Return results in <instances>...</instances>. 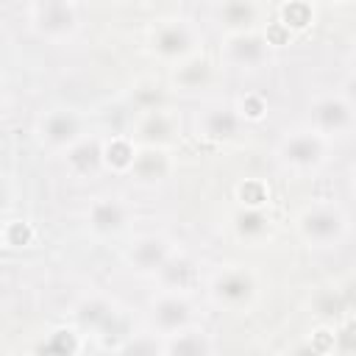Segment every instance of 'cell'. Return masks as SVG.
Masks as SVG:
<instances>
[{"instance_id":"obj_1","label":"cell","mask_w":356,"mask_h":356,"mask_svg":"<svg viewBox=\"0 0 356 356\" xmlns=\"http://www.w3.org/2000/svg\"><path fill=\"white\" fill-rule=\"evenodd\" d=\"M298 228H300V236L309 242V245H317V248H328V245H337L345 231H348V217L342 209L337 206H312L300 214L298 220Z\"/></svg>"},{"instance_id":"obj_2","label":"cell","mask_w":356,"mask_h":356,"mask_svg":"<svg viewBox=\"0 0 356 356\" xmlns=\"http://www.w3.org/2000/svg\"><path fill=\"white\" fill-rule=\"evenodd\" d=\"M284 164L295 170H312L325 159V139L317 131H295L281 142Z\"/></svg>"},{"instance_id":"obj_3","label":"cell","mask_w":356,"mask_h":356,"mask_svg":"<svg viewBox=\"0 0 356 356\" xmlns=\"http://www.w3.org/2000/svg\"><path fill=\"white\" fill-rule=\"evenodd\" d=\"M150 317H153V325L167 337V334H175V331H181V328L189 325L192 306H189V300L184 295L164 289V295L153 303V314Z\"/></svg>"},{"instance_id":"obj_4","label":"cell","mask_w":356,"mask_h":356,"mask_svg":"<svg viewBox=\"0 0 356 356\" xmlns=\"http://www.w3.org/2000/svg\"><path fill=\"white\" fill-rule=\"evenodd\" d=\"M39 134L53 147H70L72 142L81 139V117L70 108H53L42 117Z\"/></svg>"},{"instance_id":"obj_5","label":"cell","mask_w":356,"mask_h":356,"mask_svg":"<svg viewBox=\"0 0 356 356\" xmlns=\"http://www.w3.org/2000/svg\"><path fill=\"white\" fill-rule=\"evenodd\" d=\"M211 295L225 306H242L256 295V278L248 270H225L214 278Z\"/></svg>"},{"instance_id":"obj_6","label":"cell","mask_w":356,"mask_h":356,"mask_svg":"<svg viewBox=\"0 0 356 356\" xmlns=\"http://www.w3.org/2000/svg\"><path fill=\"white\" fill-rule=\"evenodd\" d=\"M312 120L317 134H339L350 128V103L345 97H323L312 106Z\"/></svg>"},{"instance_id":"obj_7","label":"cell","mask_w":356,"mask_h":356,"mask_svg":"<svg viewBox=\"0 0 356 356\" xmlns=\"http://www.w3.org/2000/svg\"><path fill=\"white\" fill-rule=\"evenodd\" d=\"M117 317H120V312L103 298H89L75 309L78 325L83 331L95 334V337H106L108 331H114L117 328Z\"/></svg>"},{"instance_id":"obj_8","label":"cell","mask_w":356,"mask_h":356,"mask_svg":"<svg viewBox=\"0 0 356 356\" xmlns=\"http://www.w3.org/2000/svg\"><path fill=\"white\" fill-rule=\"evenodd\" d=\"M36 28L44 36H67L75 28V11L67 0H47L36 11Z\"/></svg>"},{"instance_id":"obj_9","label":"cell","mask_w":356,"mask_h":356,"mask_svg":"<svg viewBox=\"0 0 356 356\" xmlns=\"http://www.w3.org/2000/svg\"><path fill=\"white\" fill-rule=\"evenodd\" d=\"M192 44H195L192 31L184 22H167L153 33V47L164 58H181L192 50Z\"/></svg>"},{"instance_id":"obj_10","label":"cell","mask_w":356,"mask_h":356,"mask_svg":"<svg viewBox=\"0 0 356 356\" xmlns=\"http://www.w3.org/2000/svg\"><path fill=\"white\" fill-rule=\"evenodd\" d=\"M170 256H172V253H170L167 239L150 234V236H142V239L131 248L128 261H131L139 273H159V267H161Z\"/></svg>"},{"instance_id":"obj_11","label":"cell","mask_w":356,"mask_h":356,"mask_svg":"<svg viewBox=\"0 0 356 356\" xmlns=\"http://www.w3.org/2000/svg\"><path fill=\"white\" fill-rule=\"evenodd\" d=\"M228 58L239 67H259L267 58V42L250 31L234 33L228 39Z\"/></svg>"},{"instance_id":"obj_12","label":"cell","mask_w":356,"mask_h":356,"mask_svg":"<svg viewBox=\"0 0 356 356\" xmlns=\"http://www.w3.org/2000/svg\"><path fill=\"white\" fill-rule=\"evenodd\" d=\"M125 206L114 197H100L89 206V225L97 234H117L125 228Z\"/></svg>"},{"instance_id":"obj_13","label":"cell","mask_w":356,"mask_h":356,"mask_svg":"<svg viewBox=\"0 0 356 356\" xmlns=\"http://www.w3.org/2000/svg\"><path fill=\"white\" fill-rule=\"evenodd\" d=\"M197 125H200V131H203L206 139L222 142V139H234L239 134L242 117L234 108H209V111H203V117H200Z\"/></svg>"},{"instance_id":"obj_14","label":"cell","mask_w":356,"mask_h":356,"mask_svg":"<svg viewBox=\"0 0 356 356\" xmlns=\"http://www.w3.org/2000/svg\"><path fill=\"white\" fill-rule=\"evenodd\" d=\"M100 161H103V145L97 139H78L67 147V164L81 175L95 172Z\"/></svg>"},{"instance_id":"obj_15","label":"cell","mask_w":356,"mask_h":356,"mask_svg":"<svg viewBox=\"0 0 356 356\" xmlns=\"http://www.w3.org/2000/svg\"><path fill=\"white\" fill-rule=\"evenodd\" d=\"M167 353H178V356H200V353H209L211 350V342L203 331H175V334H167V345H164Z\"/></svg>"},{"instance_id":"obj_16","label":"cell","mask_w":356,"mask_h":356,"mask_svg":"<svg viewBox=\"0 0 356 356\" xmlns=\"http://www.w3.org/2000/svg\"><path fill=\"white\" fill-rule=\"evenodd\" d=\"M220 19L234 33L250 31V25L256 22V6L253 0H225L220 6Z\"/></svg>"},{"instance_id":"obj_17","label":"cell","mask_w":356,"mask_h":356,"mask_svg":"<svg viewBox=\"0 0 356 356\" xmlns=\"http://www.w3.org/2000/svg\"><path fill=\"white\" fill-rule=\"evenodd\" d=\"M167 170H170L167 156L161 150H156V147H147V150L136 153L134 161H131V172L139 181H161L167 175Z\"/></svg>"},{"instance_id":"obj_18","label":"cell","mask_w":356,"mask_h":356,"mask_svg":"<svg viewBox=\"0 0 356 356\" xmlns=\"http://www.w3.org/2000/svg\"><path fill=\"white\" fill-rule=\"evenodd\" d=\"M234 228L242 239H259L270 231V220L261 211V206H245L236 217H234Z\"/></svg>"},{"instance_id":"obj_19","label":"cell","mask_w":356,"mask_h":356,"mask_svg":"<svg viewBox=\"0 0 356 356\" xmlns=\"http://www.w3.org/2000/svg\"><path fill=\"white\" fill-rule=\"evenodd\" d=\"M159 273H161V278H164V284H167L170 292H186L195 284V267L189 261H184V259H172L170 256L159 267Z\"/></svg>"},{"instance_id":"obj_20","label":"cell","mask_w":356,"mask_h":356,"mask_svg":"<svg viewBox=\"0 0 356 356\" xmlns=\"http://www.w3.org/2000/svg\"><path fill=\"white\" fill-rule=\"evenodd\" d=\"M348 309V300L337 289H320L314 295V314L320 320H337Z\"/></svg>"},{"instance_id":"obj_21","label":"cell","mask_w":356,"mask_h":356,"mask_svg":"<svg viewBox=\"0 0 356 356\" xmlns=\"http://www.w3.org/2000/svg\"><path fill=\"white\" fill-rule=\"evenodd\" d=\"M139 134H142L150 145H156V142H167V139L172 136V122H170V117H164L161 111H150V114L142 120Z\"/></svg>"},{"instance_id":"obj_22","label":"cell","mask_w":356,"mask_h":356,"mask_svg":"<svg viewBox=\"0 0 356 356\" xmlns=\"http://www.w3.org/2000/svg\"><path fill=\"white\" fill-rule=\"evenodd\" d=\"M175 81H178L184 89H197L200 83L209 81V64H206V61H189V64H184V67L175 72Z\"/></svg>"},{"instance_id":"obj_23","label":"cell","mask_w":356,"mask_h":356,"mask_svg":"<svg viewBox=\"0 0 356 356\" xmlns=\"http://www.w3.org/2000/svg\"><path fill=\"white\" fill-rule=\"evenodd\" d=\"M134 147L128 145V142H111L108 147H103V159L108 161V164H114V167H131V161H134Z\"/></svg>"},{"instance_id":"obj_24","label":"cell","mask_w":356,"mask_h":356,"mask_svg":"<svg viewBox=\"0 0 356 356\" xmlns=\"http://www.w3.org/2000/svg\"><path fill=\"white\" fill-rule=\"evenodd\" d=\"M284 19H286V25L303 28L306 22H312V8H309L303 0H289V6H286V11H284Z\"/></svg>"},{"instance_id":"obj_25","label":"cell","mask_w":356,"mask_h":356,"mask_svg":"<svg viewBox=\"0 0 356 356\" xmlns=\"http://www.w3.org/2000/svg\"><path fill=\"white\" fill-rule=\"evenodd\" d=\"M53 337H56L58 342H47V345H42V350H56V353L78 350V342H75V334H72V331H56Z\"/></svg>"},{"instance_id":"obj_26","label":"cell","mask_w":356,"mask_h":356,"mask_svg":"<svg viewBox=\"0 0 356 356\" xmlns=\"http://www.w3.org/2000/svg\"><path fill=\"white\" fill-rule=\"evenodd\" d=\"M264 114V103L261 100H256V97H248V100H242V114L239 117H250V120H259Z\"/></svg>"},{"instance_id":"obj_27","label":"cell","mask_w":356,"mask_h":356,"mask_svg":"<svg viewBox=\"0 0 356 356\" xmlns=\"http://www.w3.org/2000/svg\"><path fill=\"white\" fill-rule=\"evenodd\" d=\"M8 203V186H6V181L0 178V209Z\"/></svg>"},{"instance_id":"obj_28","label":"cell","mask_w":356,"mask_h":356,"mask_svg":"<svg viewBox=\"0 0 356 356\" xmlns=\"http://www.w3.org/2000/svg\"><path fill=\"white\" fill-rule=\"evenodd\" d=\"M6 103V86H3V81H0V106Z\"/></svg>"}]
</instances>
